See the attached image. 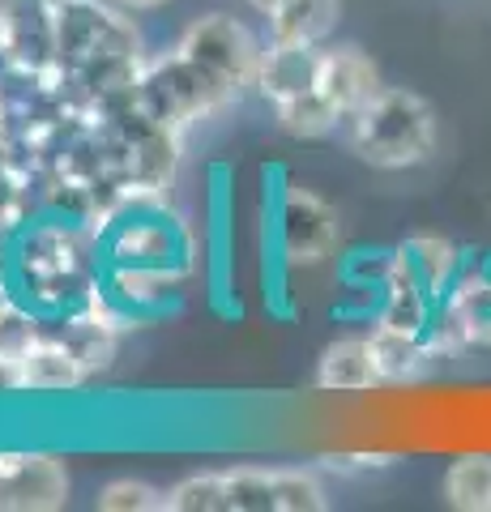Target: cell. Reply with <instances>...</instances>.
<instances>
[{
	"mask_svg": "<svg viewBox=\"0 0 491 512\" xmlns=\"http://www.w3.org/2000/svg\"><path fill=\"white\" fill-rule=\"evenodd\" d=\"M274 116H278V128H282V133H287V137H299V141L329 137L338 124H346V116L325 99L321 90H308V94H295V99L274 103Z\"/></svg>",
	"mask_w": 491,
	"mask_h": 512,
	"instance_id": "obj_17",
	"label": "cell"
},
{
	"mask_svg": "<svg viewBox=\"0 0 491 512\" xmlns=\"http://www.w3.org/2000/svg\"><path fill=\"white\" fill-rule=\"evenodd\" d=\"M440 495L457 512H491V457L487 453L453 457L445 478H440Z\"/></svg>",
	"mask_w": 491,
	"mask_h": 512,
	"instance_id": "obj_15",
	"label": "cell"
},
{
	"mask_svg": "<svg viewBox=\"0 0 491 512\" xmlns=\"http://www.w3.org/2000/svg\"><path fill=\"white\" fill-rule=\"evenodd\" d=\"M112 5H120V9H137V13H146V9H163L167 0H112Z\"/></svg>",
	"mask_w": 491,
	"mask_h": 512,
	"instance_id": "obj_23",
	"label": "cell"
},
{
	"mask_svg": "<svg viewBox=\"0 0 491 512\" xmlns=\"http://www.w3.org/2000/svg\"><path fill=\"white\" fill-rule=\"evenodd\" d=\"M342 244V222L329 201L308 188H287L278 205V252L291 269H316Z\"/></svg>",
	"mask_w": 491,
	"mask_h": 512,
	"instance_id": "obj_7",
	"label": "cell"
},
{
	"mask_svg": "<svg viewBox=\"0 0 491 512\" xmlns=\"http://www.w3.org/2000/svg\"><path fill=\"white\" fill-rule=\"evenodd\" d=\"M167 512H231V495H227V478L223 474H193L176 483L163 495Z\"/></svg>",
	"mask_w": 491,
	"mask_h": 512,
	"instance_id": "obj_18",
	"label": "cell"
},
{
	"mask_svg": "<svg viewBox=\"0 0 491 512\" xmlns=\"http://www.w3.org/2000/svg\"><path fill=\"white\" fill-rule=\"evenodd\" d=\"M22 372H26V389L30 393H69L86 380L82 359L69 350V342L60 333L43 329L22 355Z\"/></svg>",
	"mask_w": 491,
	"mask_h": 512,
	"instance_id": "obj_12",
	"label": "cell"
},
{
	"mask_svg": "<svg viewBox=\"0 0 491 512\" xmlns=\"http://www.w3.org/2000/svg\"><path fill=\"white\" fill-rule=\"evenodd\" d=\"M402 248L410 252V261H415L419 278L427 282V291L436 295V303L449 295V286H453V282H457V274L466 269V256H462V248H457L453 239L419 235V239H406Z\"/></svg>",
	"mask_w": 491,
	"mask_h": 512,
	"instance_id": "obj_16",
	"label": "cell"
},
{
	"mask_svg": "<svg viewBox=\"0 0 491 512\" xmlns=\"http://www.w3.org/2000/svg\"><path fill=\"white\" fill-rule=\"evenodd\" d=\"M5 43H9V9H5V0H0V52H5Z\"/></svg>",
	"mask_w": 491,
	"mask_h": 512,
	"instance_id": "obj_24",
	"label": "cell"
},
{
	"mask_svg": "<svg viewBox=\"0 0 491 512\" xmlns=\"http://www.w3.org/2000/svg\"><path fill=\"white\" fill-rule=\"evenodd\" d=\"M325 487L308 470H274V512H321Z\"/></svg>",
	"mask_w": 491,
	"mask_h": 512,
	"instance_id": "obj_19",
	"label": "cell"
},
{
	"mask_svg": "<svg viewBox=\"0 0 491 512\" xmlns=\"http://www.w3.org/2000/svg\"><path fill=\"white\" fill-rule=\"evenodd\" d=\"M316 90L334 103L346 120L363 111L385 86H380V69L372 64V56H363L359 47H329L321 60V82Z\"/></svg>",
	"mask_w": 491,
	"mask_h": 512,
	"instance_id": "obj_9",
	"label": "cell"
},
{
	"mask_svg": "<svg viewBox=\"0 0 491 512\" xmlns=\"http://www.w3.org/2000/svg\"><path fill=\"white\" fill-rule=\"evenodd\" d=\"M346 141L368 167H419L436 150V111L415 90L385 86L368 107L346 120Z\"/></svg>",
	"mask_w": 491,
	"mask_h": 512,
	"instance_id": "obj_2",
	"label": "cell"
},
{
	"mask_svg": "<svg viewBox=\"0 0 491 512\" xmlns=\"http://www.w3.org/2000/svg\"><path fill=\"white\" fill-rule=\"evenodd\" d=\"M103 265H137V269H180L193 274V235L167 214V197L129 201L99 227Z\"/></svg>",
	"mask_w": 491,
	"mask_h": 512,
	"instance_id": "obj_3",
	"label": "cell"
},
{
	"mask_svg": "<svg viewBox=\"0 0 491 512\" xmlns=\"http://www.w3.org/2000/svg\"><path fill=\"white\" fill-rule=\"evenodd\" d=\"M69 504V474L52 453H0V512H52Z\"/></svg>",
	"mask_w": 491,
	"mask_h": 512,
	"instance_id": "obj_8",
	"label": "cell"
},
{
	"mask_svg": "<svg viewBox=\"0 0 491 512\" xmlns=\"http://www.w3.org/2000/svg\"><path fill=\"white\" fill-rule=\"evenodd\" d=\"M120 52H141L133 22L103 0H56V69L77 73Z\"/></svg>",
	"mask_w": 491,
	"mask_h": 512,
	"instance_id": "obj_5",
	"label": "cell"
},
{
	"mask_svg": "<svg viewBox=\"0 0 491 512\" xmlns=\"http://www.w3.org/2000/svg\"><path fill=\"white\" fill-rule=\"evenodd\" d=\"M231 512H274V470H227Z\"/></svg>",
	"mask_w": 491,
	"mask_h": 512,
	"instance_id": "obj_20",
	"label": "cell"
},
{
	"mask_svg": "<svg viewBox=\"0 0 491 512\" xmlns=\"http://www.w3.org/2000/svg\"><path fill=\"white\" fill-rule=\"evenodd\" d=\"M235 99V90L223 82L218 73H210L205 64H197L193 56H184L180 47L171 56L146 60L137 82V107L154 116L167 128H184L197 124L205 116H214L218 107H227Z\"/></svg>",
	"mask_w": 491,
	"mask_h": 512,
	"instance_id": "obj_4",
	"label": "cell"
},
{
	"mask_svg": "<svg viewBox=\"0 0 491 512\" xmlns=\"http://www.w3.org/2000/svg\"><path fill=\"white\" fill-rule=\"evenodd\" d=\"M380 384L385 380H380L372 333L329 342L321 350V359H316V389L325 393H368V389H380Z\"/></svg>",
	"mask_w": 491,
	"mask_h": 512,
	"instance_id": "obj_10",
	"label": "cell"
},
{
	"mask_svg": "<svg viewBox=\"0 0 491 512\" xmlns=\"http://www.w3.org/2000/svg\"><path fill=\"white\" fill-rule=\"evenodd\" d=\"M26 389V372L18 355H5L0 350V393H22Z\"/></svg>",
	"mask_w": 491,
	"mask_h": 512,
	"instance_id": "obj_22",
	"label": "cell"
},
{
	"mask_svg": "<svg viewBox=\"0 0 491 512\" xmlns=\"http://www.w3.org/2000/svg\"><path fill=\"white\" fill-rule=\"evenodd\" d=\"M248 5H252V9H257V13H269V9H274V5H278V0H248Z\"/></svg>",
	"mask_w": 491,
	"mask_h": 512,
	"instance_id": "obj_25",
	"label": "cell"
},
{
	"mask_svg": "<svg viewBox=\"0 0 491 512\" xmlns=\"http://www.w3.org/2000/svg\"><path fill=\"white\" fill-rule=\"evenodd\" d=\"M321 60L325 47H304V43H269L265 47V64H261V94L269 103L295 99L308 94L321 82Z\"/></svg>",
	"mask_w": 491,
	"mask_h": 512,
	"instance_id": "obj_11",
	"label": "cell"
},
{
	"mask_svg": "<svg viewBox=\"0 0 491 512\" xmlns=\"http://www.w3.org/2000/svg\"><path fill=\"white\" fill-rule=\"evenodd\" d=\"M99 508L103 512H154L163 508V491H154L141 478H116L99 491Z\"/></svg>",
	"mask_w": 491,
	"mask_h": 512,
	"instance_id": "obj_21",
	"label": "cell"
},
{
	"mask_svg": "<svg viewBox=\"0 0 491 512\" xmlns=\"http://www.w3.org/2000/svg\"><path fill=\"white\" fill-rule=\"evenodd\" d=\"M0 282L43 320L86 308L103 282L99 227L73 214L43 210L0 248Z\"/></svg>",
	"mask_w": 491,
	"mask_h": 512,
	"instance_id": "obj_1",
	"label": "cell"
},
{
	"mask_svg": "<svg viewBox=\"0 0 491 512\" xmlns=\"http://www.w3.org/2000/svg\"><path fill=\"white\" fill-rule=\"evenodd\" d=\"M180 52L193 56L197 64H205L210 73H218L235 94L261 86L265 47L257 43V35H252L244 22L227 18V13H210V18H197L193 26L184 30Z\"/></svg>",
	"mask_w": 491,
	"mask_h": 512,
	"instance_id": "obj_6",
	"label": "cell"
},
{
	"mask_svg": "<svg viewBox=\"0 0 491 512\" xmlns=\"http://www.w3.org/2000/svg\"><path fill=\"white\" fill-rule=\"evenodd\" d=\"M372 346H376V363H380V380L385 384H406L419 380L432 367V350H427L423 333H406V329H385L372 325Z\"/></svg>",
	"mask_w": 491,
	"mask_h": 512,
	"instance_id": "obj_14",
	"label": "cell"
},
{
	"mask_svg": "<svg viewBox=\"0 0 491 512\" xmlns=\"http://www.w3.org/2000/svg\"><path fill=\"white\" fill-rule=\"evenodd\" d=\"M338 0H278L269 18V43H304L321 47L338 30Z\"/></svg>",
	"mask_w": 491,
	"mask_h": 512,
	"instance_id": "obj_13",
	"label": "cell"
}]
</instances>
